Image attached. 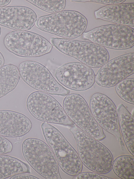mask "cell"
I'll return each instance as SVG.
<instances>
[{"label": "cell", "instance_id": "cell-1", "mask_svg": "<svg viewBox=\"0 0 134 179\" xmlns=\"http://www.w3.org/2000/svg\"><path fill=\"white\" fill-rule=\"evenodd\" d=\"M69 131L76 142L78 154L83 164L94 172L105 174L111 170L112 154L105 146L75 124Z\"/></svg>", "mask_w": 134, "mask_h": 179}, {"label": "cell", "instance_id": "cell-2", "mask_svg": "<svg viewBox=\"0 0 134 179\" xmlns=\"http://www.w3.org/2000/svg\"><path fill=\"white\" fill-rule=\"evenodd\" d=\"M87 24L86 18L79 12L65 10L41 16L37 19L35 24L42 31L72 39L82 35Z\"/></svg>", "mask_w": 134, "mask_h": 179}, {"label": "cell", "instance_id": "cell-3", "mask_svg": "<svg viewBox=\"0 0 134 179\" xmlns=\"http://www.w3.org/2000/svg\"><path fill=\"white\" fill-rule=\"evenodd\" d=\"M41 128L45 139L62 170L73 176L81 172L83 164L78 153L62 133L47 122L43 123Z\"/></svg>", "mask_w": 134, "mask_h": 179}, {"label": "cell", "instance_id": "cell-4", "mask_svg": "<svg viewBox=\"0 0 134 179\" xmlns=\"http://www.w3.org/2000/svg\"><path fill=\"white\" fill-rule=\"evenodd\" d=\"M51 41L60 51L91 68L100 67L109 59L106 49L92 42L55 37L51 38Z\"/></svg>", "mask_w": 134, "mask_h": 179}, {"label": "cell", "instance_id": "cell-5", "mask_svg": "<svg viewBox=\"0 0 134 179\" xmlns=\"http://www.w3.org/2000/svg\"><path fill=\"white\" fill-rule=\"evenodd\" d=\"M25 160L38 174L46 179H62L58 165L51 149L40 139L29 138L22 146Z\"/></svg>", "mask_w": 134, "mask_h": 179}, {"label": "cell", "instance_id": "cell-6", "mask_svg": "<svg viewBox=\"0 0 134 179\" xmlns=\"http://www.w3.org/2000/svg\"><path fill=\"white\" fill-rule=\"evenodd\" d=\"M4 43L10 52L23 57H39L49 53L53 48L44 37L28 31H12L5 36Z\"/></svg>", "mask_w": 134, "mask_h": 179}, {"label": "cell", "instance_id": "cell-7", "mask_svg": "<svg viewBox=\"0 0 134 179\" xmlns=\"http://www.w3.org/2000/svg\"><path fill=\"white\" fill-rule=\"evenodd\" d=\"M26 107L30 114L40 121L70 127L75 124L60 104L46 92L37 91L30 94L27 100Z\"/></svg>", "mask_w": 134, "mask_h": 179}, {"label": "cell", "instance_id": "cell-8", "mask_svg": "<svg viewBox=\"0 0 134 179\" xmlns=\"http://www.w3.org/2000/svg\"><path fill=\"white\" fill-rule=\"evenodd\" d=\"M64 109L69 119L77 127L98 140L106 137L103 129L95 120L86 101L79 94L66 96L63 104Z\"/></svg>", "mask_w": 134, "mask_h": 179}, {"label": "cell", "instance_id": "cell-9", "mask_svg": "<svg viewBox=\"0 0 134 179\" xmlns=\"http://www.w3.org/2000/svg\"><path fill=\"white\" fill-rule=\"evenodd\" d=\"M22 80L32 88L54 95L65 96L70 91L66 89L55 80L48 69L36 61H26L19 67Z\"/></svg>", "mask_w": 134, "mask_h": 179}, {"label": "cell", "instance_id": "cell-10", "mask_svg": "<svg viewBox=\"0 0 134 179\" xmlns=\"http://www.w3.org/2000/svg\"><path fill=\"white\" fill-rule=\"evenodd\" d=\"M82 35L92 42L110 49L126 50L134 45V30L129 26L108 24L94 28Z\"/></svg>", "mask_w": 134, "mask_h": 179}, {"label": "cell", "instance_id": "cell-11", "mask_svg": "<svg viewBox=\"0 0 134 179\" xmlns=\"http://www.w3.org/2000/svg\"><path fill=\"white\" fill-rule=\"evenodd\" d=\"M90 107L97 122L102 129L115 137L123 149L124 144L119 126L118 111L113 101L104 94L96 93L90 98Z\"/></svg>", "mask_w": 134, "mask_h": 179}, {"label": "cell", "instance_id": "cell-12", "mask_svg": "<svg viewBox=\"0 0 134 179\" xmlns=\"http://www.w3.org/2000/svg\"><path fill=\"white\" fill-rule=\"evenodd\" d=\"M55 75L61 84L69 89L77 91L89 89L95 81V75L93 69L79 62L63 64L56 70Z\"/></svg>", "mask_w": 134, "mask_h": 179}, {"label": "cell", "instance_id": "cell-13", "mask_svg": "<svg viewBox=\"0 0 134 179\" xmlns=\"http://www.w3.org/2000/svg\"><path fill=\"white\" fill-rule=\"evenodd\" d=\"M134 62L133 52L122 55L108 61L96 75V83L104 87L116 86L134 73Z\"/></svg>", "mask_w": 134, "mask_h": 179}, {"label": "cell", "instance_id": "cell-14", "mask_svg": "<svg viewBox=\"0 0 134 179\" xmlns=\"http://www.w3.org/2000/svg\"><path fill=\"white\" fill-rule=\"evenodd\" d=\"M37 19L34 11L27 7H0V25L11 29L29 30L34 26Z\"/></svg>", "mask_w": 134, "mask_h": 179}, {"label": "cell", "instance_id": "cell-15", "mask_svg": "<svg viewBox=\"0 0 134 179\" xmlns=\"http://www.w3.org/2000/svg\"><path fill=\"white\" fill-rule=\"evenodd\" d=\"M32 123L26 115L9 110H0V135L4 137L16 138L28 133Z\"/></svg>", "mask_w": 134, "mask_h": 179}, {"label": "cell", "instance_id": "cell-16", "mask_svg": "<svg viewBox=\"0 0 134 179\" xmlns=\"http://www.w3.org/2000/svg\"><path fill=\"white\" fill-rule=\"evenodd\" d=\"M134 3L109 5L94 12L95 18L125 26L134 27Z\"/></svg>", "mask_w": 134, "mask_h": 179}, {"label": "cell", "instance_id": "cell-17", "mask_svg": "<svg viewBox=\"0 0 134 179\" xmlns=\"http://www.w3.org/2000/svg\"><path fill=\"white\" fill-rule=\"evenodd\" d=\"M117 111L119 126L122 137L128 151L134 156L133 116L122 104L119 106Z\"/></svg>", "mask_w": 134, "mask_h": 179}, {"label": "cell", "instance_id": "cell-18", "mask_svg": "<svg viewBox=\"0 0 134 179\" xmlns=\"http://www.w3.org/2000/svg\"><path fill=\"white\" fill-rule=\"evenodd\" d=\"M19 70L12 64L4 65L0 68V98L14 90L19 81Z\"/></svg>", "mask_w": 134, "mask_h": 179}, {"label": "cell", "instance_id": "cell-19", "mask_svg": "<svg viewBox=\"0 0 134 179\" xmlns=\"http://www.w3.org/2000/svg\"><path fill=\"white\" fill-rule=\"evenodd\" d=\"M30 173L29 166L25 163L10 156L0 155V179L20 173Z\"/></svg>", "mask_w": 134, "mask_h": 179}, {"label": "cell", "instance_id": "cell-20", "mask_svg": "<svg viewBox=\"0 0 134 179\" xmlns=\"http://www.w3.org/2000/svg\"><path fill=\"white\" fill-rule=\"evenodd\" d=\"M134 156H119L113 161L112 169L115 174L122 179H134Z\"/></svg>", "mask_w": 134, "mask_h": 179}, {"label": "cell", "instance_id": "cell-21", "mask_svg": "<svg viewBox=\"0 0 134 179\" xmlns=\"http://www.w3.org/2000/svg\"><path fill=\"white\" fill-rule=\"evenodd\" d=\"M115 90L117 94L122 100L134 104V78L122 80L116 85Z\"/></svg>", "mask_w": 134, "mask_h": 179}, {"label": "cell", "instance_id": "cell-22", "mask_svg": "<svg viewBox=\"0 0 134 179\" xmlns=\"http://www.w3.org/2000/svg\"><path fill=\"white\" fill-rule=\"evenodd\" d=\"M26 1L40 9L52 14L63 11L66 5L65 0Z\"/></svg>", "mask_w": 134, "mask_h": 179}, {"label": "cell", "instance_id": "cell-23", "mask_svg": "<svg viewBox=\"0 0 134 179\" xmlns=\"http://www.w3.org/2000/svg\"><path fill=\"white\" fill-rule=\"evenodd\" d=\"M74 179H113L96 173L86 172H81L74 176Z\"/></svg>", "mask_w": 134, "mask_h": 179}, {"label": "cell", "instance_id": "cell-24", "mask_svg": "<svg viewBox=\"0 0 134 179\" xmlns=\"http://www.w3.org/2000/svg\"><path fill=\"white\" fill-rule=\"evenodd\" d=\"M12 143L8 139L0 135V155L11 152L13 149Z\"/></svg>", "mask_w": 134, "mask_h": 179}, {"label": "cell", "instance_id": "cell-25", "mask_svg": "<svg viewBox=\"0 0 134 179\" xmlns=\"http://www.w3.org/2000/svg\"><path fill=\"white\" fill-rule=\"evenodd\" d=\"M125 0H71L72 2H92L109 5L121 4L124 2Z\"/></svg>", "mask_w": 134, "mask_h": 179}, {"label": "cell", "instance_id": "cell-26", "mask_svg": "<svg viewBox=\"0 0 134 179\" xmlns=\"http://www.w3.org/2000/svg\"><path fill=\"white\" fill-rule=\"evenodd\" d=\"M21 173L14 175L11 176L10 179H39V178L33 175H30Z\"/></svg>", "mask_w": 134, "mask_h": 179}, {"label": "cell", "instance_id": "cell-27", "mask_svg": "<svg viewBox=\"0 0 134 179\" xmlns=\"http://www.w3.org/2000/svg\"><path fill=\"white\" fill-rule=\"evenodd\" d=\"M11 0H0V7H3L9 4L11 2Z\"/></svg>", "mask_w": 134, "mask_h": 179}, {"label": "cell", "instance_id": "cell-28", "mask_svg": "<svg viewBox=\"0 0 134 179\" xmlns=\"http://www.w3.org/2000/svg\"><path fill=\"white\" fill-rule=\"evenodd\" d=\"M4 57L2 54L0 52V68L4 66Z\"/></svg>", "mask_w": 134, "mask_h": 179}, {"label": "cell", "instance_id": "cell-29", "mask_svg": "<svg viewBox=\"0 0 134 179\" xmlns=\"http://www.w3.org/2000/svg\"><path fill=\"white\" fill-rule=\"evenodd\" d=\"M1 28L0 27V35L1 34Z\"/></svg>", "mask_w": 134, "mask_h": 179}]
</instances>
